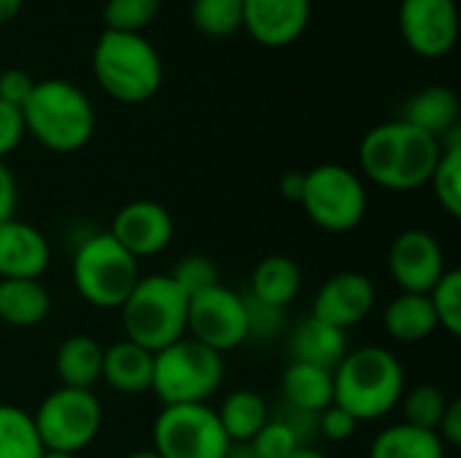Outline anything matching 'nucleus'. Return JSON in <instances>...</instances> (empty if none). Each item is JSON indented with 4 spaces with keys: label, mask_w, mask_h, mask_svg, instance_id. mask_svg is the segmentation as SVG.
<instances>
[{
    "label": "nucleus",
    "mask_w": 461,
    "mask_h": 458,
    "mask_svg": "<svg viewBox=\"0 0 461 458\" xmlns=\"http://www.w3.org/2000/svg\"><path fill=\"white\" fill-rule=\"evenodd\" d=\"M375 300L378 292L370 275L357 270H343L319 286L311 316L335 329L348 332L351 327H359L373 313Z\"/></svg>",
    "instance_id": "obj_15"
},
{
    "label": "nucleus",
    "mask_w": 461,
    "mask_h": 458,
    "mask_svg": "<svg viewBox=\"0 0 461 458\" xmlns=\"http://www.w3.org/2000/svg\"><path fill=\"white\" fill-rule=\"evenodd\" d=\"M440 159V140L402 119L375 124L359 143V167L386 192H416L429 184Z\"/></svg>",
    "instance_id": "obj_1"
},
{
    "label": "nucleus",
    "mask_w": 461,
    "mask_h": 458,
    "mask_svg": "<svg viewBox=\"0 0 461 458\" xmlns=\"http://www.w3.org/2000/svg\"><path fill=\"white\" fill-rule=\"evenodd\" d=\"M41 458H78V456H70V454H54V451H46Z\"/></svg>",
    "instance_id": "obj_48"
},
{
    "label": "nucleus",
    "mask_w": 461,
    "mask_h": 458,
    "mask_svg": "<svg viewBox=\"0 0 461 458\" xmlns=\"http://www.w3.org/2000/svg\"><path fill=\"white\" fill-rule=\"evenodd\" d=\"M162 0H105L103 19L105 30L143 32L159 13Z\"/></svg>",
    "instance_id": "obj_33"
},
{
    "label": "nucleus",
    "mask_w": 461,
    "mask_h": 458,
    "mask_svg": "<svg viewBox=\"0 0 461 458\" xmlns=\"http://www.w3.org/2000/svg\"><path fill=\"white\" fill-rule=\"evenodd\" d=\"M103 351L100 340L92 335H70L59 343L54 354V370L62 386L68 389H95L103 373Z\"/></svg>",
    "instance_id": "obj_23"
},
{
    "label": "nucleus",
    "mask_w": 461,
    "mask_h": 458,
    "mask_svg": "<svg viewBox=\"0 0 461 458\" xmlns=\"http://www.w3.org/2000/svg\"><path fill=\"white\" fill-rule=\"evenodd\" d=\"M186 310L189 297L167 273L140 275L119 308L124 337L157 354L186 337Z\"/></svg>",
    "instance_id": "obj_5"
},
{
    "label": "nucleus",
    "mask_w": 461,
    "mask_h": 458,
    "mask_svg": "<svg viewBox=\"0 0 461 458\" xmlns=\"http://www.w3.org/2000/svg\"><path fill=\"white\" fill-rule=\"evenodd\" d=\"M311 22V0H243V30L267 49L294 43Z\"/></svg>",
    "instance_id": "obj_16"
},
{
    "label": "nucleus",
    "mask_w": 461,
    "mask_h": 458,
    "mask_svg": "<svg viewBox=\"0 0 461 458\" xmlns=\"http://www.w3.org/2000/svg\"><path fill=\"white\" fill-rule=\"evenodd\" d=\"M124 458H162L157 451H151V448H143V451H132V454H127Z\"/></svg>",
    "instance_id": "obj_47"
},
{
    "label": "nucleus",
    "mask_w": 461,
    "mask_h": 458,
    "mask_svg": "<svg viewBox=\"0 0 461 458\" xmlns=\"http://www.w3.org/2000/svg\"><path fill=\"white\" fill-rule=\"evenodd\" d=\"M446 451L438 432L405 421L381 429L370 443V458H446Z\"/></svg>",
    "instance_id": "obj_27"
},
{
    "label": "nucleus",
    "mask_w": 461,
    "mask_h": 458,
    "mask_svg": "<svg viewBox=\"0 0 461 458\" xmlns=\"http://www.w3.org/2000/svg\"><path fill=\"white\" fill-rule=\"evenodd\" d=\"M251 448L259 458H289L303 445L281 418L270 416V421L262 427V432L251 440Z\"/></svg>",
    "instance_id": "obj_35"
},
{
    "label": "nucleus",
    "mask_w": 461,
    "mask_h": 458,
    "mask_svg": "<svg viewBox=\"0 0 461 458\" xmlns=\"http://www.w3.org/2000/svg\"><path fill=\"white\" fill-rule=\"evenodd\" d=\"M448 405H451V400L435 383H419L413 389H405V394L400 400L405 424H413V427L429 429V432H438Z\"/></svg>",
    "instance_id": "obj_30"
},
{
    "label": "nucleus",
    "mask_w": 461,
    "mask_h": 458,
    "mask_svg": "<svg viewBox=\"0 0 461 458\" xmlns=\"http://www.w3.org/2000/svg\"><path fill=\"white\" fill-rule=\"evenodd\" d=\"M167 275L181 286V292L186 297H194V294H200V292H205V289H211V286L219 283V267H216V262L211 256H203V254H186V256H181Z\"/></svg>",
    "instance_id": "obj_34"
},
{
    "label": "nucleus",
    "mask_w": 461,
    "mask_h": 458,
    "mask_svg": "<svg viewBox=\"0 0 461 458\" xmlns=\"http://www.w3.org/2000/svg\"><path fill=\"white\" fill-rule=\"evenodd\" d=\"M32 86H35V78L22 67H8L0 73V100L8 105L22 108L24 100L30 97Z\"/></svg>",
    "instance_id": "obj_40"
},
{
    "label": "nucleus",
    "mask_w": 461,
    "mask_h": 458,
    "mask_svg": "<svg viewBox=\"0 0 461 458\" xmlns=\"http://www.w3.org/2000/svg\"><path fill=\"white\" fill-rule=\"evenodd\" d=\"M51 313V294L41 278L0 281V321L16 329H30Z\"/></svg>",
    "instance_id": "obj_21"
},
{
    "label": "nucleus",
    "mask_w": 461,
    "mask_h": 458,
    "mask_svg": "<svg viewBox=\"0 0 461 458\" xmlns=\"http://www.w3.org/2000/svg\"><path fill=\"white\" fill-rule=\"evenodd\" d=\"M400 119L435 140H443L454 127H459V97L448 86H427L405 103Z\"/></svg>",
    "instance_id": "obj_20"
},
{
    "label": "nucleus",
    "mask_w": 461,
    "mask_h": 458,
    "mask_svg": "<svg viewBox=\"0 0 461 458\" xmlns=\"http://www.w3.org/2000/svg\"><path fill=\"white\" fill-rule=\"evenodd\" d=\"M357 427L359 424L343 408H338L335 402L327 410L319 413V437H324L330 443H346V440H351L357 435Z\"/></svg>",
    "instance_id": "obj_37"
},
{
    "label": "nucleus",
    "mask_w": 461,
    "mask_h": 458,
    "mask_svg": "<svg viewBox=\"0 0 461 458\" xmlns=\"http://www.w3.org/2000/svg\"><path fill=\"white\" fill-rule=\"evenodd\" d=\"M432 302V310L438 316V327L446 329L451 337L461 335V273L448 267L443 278L435 283V289L427 294Z\"/></svg>",
    "instance_id": "obj_32"
},
{
    "label": "nucleus",
    "mask_w": 461,
    "mask_h": 458,
    "mask_svg": "<svg viewBox=\"0 0 461 458\" xmlns=\"http://www.w3.org/2000/svg\"><path fill=\"white\" fill-rule=\"evenodd\" d=\"M246 313H249V340H276L284 332L286 310L246 297Z\"/></svg>",
    "instance_id": "obj_36"
},
{
    "label": "nucleus",
    "mask_w": 461,
    "mask_h": 458,
    "mask_svg": "<svg viewBox=\"0 0 461 458\" xmlns=\"http://www.w3.org/2000/svg\"><path fill=\"white\" fill-rule=\"evenodd\" d=\"M386 267L400 292L429 294L448 270V262L440 240L429 229L411 227L392 240Z\"/></svg>",
    "instance_id": "obj_12"
},
{
    "label": "nucleus",
    "mask_w": 461,
    "mask_h": 458,
    "mask_svg": "<svg viewBox=\"0 0 461 458\" xmlns=\"http://www.w3.org/2000/svg\"><path fill=\"white\" fill-rule=\"evenodd\" d=\"M192 24L208 38H230L243 30V0H192Z\"/></svg>",
    "instance_id": "obj_31"
},
{
    "label": "nucleus",
    "mask_w": 461,
    "mask_h": 458,
    "mask_svg": "<svg viewBox=\"0 0 461 458\" xmlns=\"http://www.w3.org/2000/svg\"><path fill=\"white\" fill-rule=\"evenodd\" d=\"M186 337L208 346L221 356L240 348L249 340L246 297L224 283L189 297Z\"/></svg>",
    "instance_id": "obj_11"
},
{
    "label": "nucleus",
    "mask_w": 461,
    "mask_h": 458,
    "mask_svg": "<svg viewBox=\"0 0 461 458\" xmlns=\"http://www.w3.org/2000/svg\"><path fill=\"white\" fill-rule=\"evenodd\" d=\"M438 437L443 440L446 448H459L461 445V402L451 400L440 427H438Z\"/></svg>",
    "instance_id": "obj_42"
},
{
    "label": "nucleus",
    "mask_w": 461,
    "mask_h": 458,
    "mask_svg": "<svg viewBox=\"0 0 461 458\" xmlns=\"http://www.w3.org/2000/svg\"><path fill=\"white\" fill-rule=\"evenodd\" d=\"M16 205H19V186H16V178L11 173V167L5 162H0V224L14 219L16 213Z\"/></svg>",
    "instance_id": "obj_41"
},
{
    "label": "nucleus",
    "mask_w": 461,
    "mask_h": 458,
    "mask_svg": "<svg viewBox=\"0 0 461 458\" xmlns=\"http://www.w3.org/2000/svg\"><path fill=\"white\" fill-rule=\"evenodd\" d=\"M22 3L24 0H0V24L16 19V13L22 11Z\"/></svg>",
    "instance_id": "obj_44"
},
{
    "label": "nucleus",
    "mask_w": 461,
    "mask_h": 458,
    "mask_svg": "<svg viewBox=\"0 0 461 458\" xmlns=\"http://www.w3.org/2000/svg\"><path fill=\"white\" fill-rule=\"evenodd\" d=\"M224 458H259L254 454L251 443H230V451Z\"/></svg>",
    "instance_id": "obj_45"
},
{
    "label": "nucleus",
    "mask_w": 461,
    "mask_h": 458,
    "mask_svg": "<svg viewBox=\"0 0 461 458\" xmlns=\"http://www.w3.org/2000/svg\"><path fill=\"white\" fill-rule=\"evenodd\" d=\"M22 119L24 130L54 154H73L84 148L97 127L89 94L65 78L35 81L22 105Z\"/></svg>",
    "instance_id": "obj_3"
},
{
    "label": "nucleus",
    "mask_w": 461,
    "mask_h": 458,
    "mask_svg": "<svg viewBox=\"0 0 461 458\" xmlns=\"http://www.w3.org/2000/svg\"><path fill=\"white\" fill-rule=\"evenodd\" d=\"M111 238L138 262L167 251L176 235L173 216L157 200H132L122 205L111 221Z\"/></svg>",
    "instance_id": "obj_14"
},
{
    "label": "nucleus",
    "mask_w": 461,
    "mask_h": 458,
    "mask_svg": "<svg viewBox=\"0 0 461 458\" xmlns=\"http://www.w3.org/2000/svg\"><path fill=\"white\" fill-rule=\"evenodd\" d=\"M216 416L230 443H251L262 432V427L270 421L273 410L259 391L235 389L224 397Z\"/></svg>",
    "instance_id": "obj_26"
},
{
    "label": "nucleus",
    "mask_w": 461,
    "mask_h": 458,
    "mask_svg": "<svg viewBox=\"0 0 461 458\" xmlns=\"http://www.w3.org/2000/svg\"><path fill=\"white\" fill-rule=\"evenodd\" d=\"M438 205L451 216H461V127H454L440 140V159L432 170L429 184Z\"/></svg>",
    "instance_id": "obj_28"
},
{
    "label": "nucleus",
    "mask_w": 461,
    "mask_h": 458,
    "mask_svg": "<svg viewBox=\"0 0 461 458\" xmlns=\"http://www.w3.org/2000/svg\"><path fill=\"white\" fill-rule=\"evenodd\" d=\"M92 70L100 89L127 105L151 100L162 86V57L143 32L103 30L92 49Z\"/></svg>",
    "instance_id": "obj_4"
},
{
    "label": "nucleus",
    "mask_w": 461,
    "mask_h": 458,
    "mask_svg": "<svg viewBox=\"0 0 461 458\" xmlns=\"http://www.w3.org/2000/svg\"><path fill=\"white\" fill-rule=\"evenodd\" d=\"M24 135H27V130H24L22 108L0 100V162L19 148Z\"/></svg>",
    "instance_id": "obj_38"
},
{
    "label": "nucleus",
    "mask_w": 461,
    "mask_h": 458,
    "mask_svg": "<svg viewBox=\"0 0 461 458\" xmlns=\"http://www.w3.org/2000/svg\"><path fill=\"white\" fill-rule=\"evenodd\" d=\"M49 262L51 246L38 227L16 216L0 224V281L41 278Z\"/></svg>",
    "instance_id": "obj_17"
},
{
    "label": "nucleus",
    "mask_w": 461,
    "mask_h": 458,
    "mask_svg": "<svg viewBox=\"0 0 461 458\" xmlns=\"http://www.w3.org/2000/svg\"><path fill=\"white\" fill-rule=\"evenodd\" d=\"M273 416L281 418V421L294 432V437L300 440L303 448H308V445L319 437V416H316V413H305V410L281 405L278 413H273Z\"/></svg>",
    "instance_id": "obj_39"
},
{
    "label": "nucleus",
    "mask_w": 461,
    "mask_h": 458,
    "mask_svg": "<svg viewBox=\"0 0 461 458\" xmlns=\"http://www.w3.org/2000/svg\"><path fill=\"white\" fill-rule=\"evenodd\" d=\"M70 275L86 305L97 310H119L140 278V265L111 238V232H95L76 246Z\"/></svg>",
    "instance_id": "obj_6"
},
{
    "label": "nucleus",
    "mask_w": 461,
    "mask_h": 458,
    "mask_svg": "<svg viewBox=\"0 0 461 458\" xmlns=\"http://www.w3.org/2000/svg\"><path fill=\"white\" fill-rule=\"evenodd\" d=\"M289 458H330V456H324L321 451H316L313 445H308V448H297V451H294Z\"/></svg>",
    "instance_id": "obj_46"
},
{
    "label": "nucleus",
    "mask_w": 461,
    "mask_h": 458,
    "mask_svg": "<svg viewBox=\"0 0 461 458\" xmlns=\"http://www.w3.org/2000/svg\"><path fill=\"white\" fill-rule=\"evenodd\" d=\"M224 383V356L208 346L181 337L154 354L151 391L165 405H203Z\"/></svg>",
    "instance_id": "obj_7"
},
{
    "label": "nucleus",
    "mask_w": 461,
    "mask_h": 458,
    "mask_svg": "<svg viewBox=\"0 0 461 458\" xmlns=\"http://www.w3.org/2000/svg\"><path fill=\"white\" fill-rule=\"evenodd\" d=\"M300 289H303L300 265L292 256L270 254L254 267L249 297L262 302V305H273V308L286 310V305H292L297 300Z\"/></svg>",
    "instance_id": "obj_22"
},
{
    "label": "nucleus",
    "mask_w": 461,
    "mask_h": 458,
    "mask_svg": "<svg viewBox=\"0 0 461 458\" xmlns=\"http://www.w3.org/2000/svg\"><path fill=\"white\" fill-rule=\"evenodd\" d=\"M286 351H289V362H303L332 373L348 354V332L308 316L297 321L294 329L289 332Z\"/></svg>",
    "instance_id": "obj_19"
},
{
    "label": "nucleus",
    "mask_w": 461,
    "mask_h": 458,
    "mask_svg": "<svg viewBox=\"0 0 461 458\" xmlns=\"http://www.w3.org/2000/svg\"><path fill=\"white\" fill-rule=\"evenodd\" d=\"M100 381L122 397H138L151 391L154 354L135 346L132 340H116L103 351Z\"/></svg>",
    "instance_id": "obj_18"
},
{
    "label": "nucleus",
    "mask_w": 461,
    "mask_h": 458,
    "mask_svg": "<svg viewBox=\"0 0 461 458\" xmlns=\"http://www.w3.org/2000/svg\"><path fill=\"white\" fill-rule=\"evenodd\" d=\"M303 184H305V173L292 170V173H284V175H281V181H278V192H281V197H284V200H289V202H297V205H300Z\"/></svg>",
    "instance_id": "obj_43"
},
{
    "label": "nucleus",
    "mask_w": 461,
    "mask_h": 458,
    "mask_svg": "<svg viewBox=\"0 0 461 458\" xmlns=\"http://www.w3.org/2000/svg\"><path fill=\"white\" fill-rule=\"evenodd\" d=\"M300 205L324 232L343 235L357 229L367 216V186L346 165L324 162L305 173Z\"/></svg>",
    "instance_id": "obj_8"
},
{
    "label": "nucleus",
    "mask_w": 461,
    "mask_h": 458,
    "mask_svg": "<svg viewBox=\"0 0 461 458\" xmlns=\"http://www.w3.org/2000/svg\"><path fill=\"white\" fill-rule=\"evenodd\" d=\"M397 19L408 49L424 59H440L456 46L459 16L454 0H402Z\"/></svg>",
    "instance_id": "obj_13"
},
{
    "label": "nucleus",
    "mask_w": 461,
    "mask_h": 458,
    "mask_svg": "<svg viewBox=\"0 0 461 458\" xmlns=\"http://www.w3.org/2000/svg\"><path fill=\"white\" fill-rule=\"evenodd\" d=\"M384 329L397 343H421L432 337L440 327L427 294L400 292L384 308Z\"/></svg>",
    "instance_id": "obj_24"
},
{
    "label": "nucleus",
    "mask_w": 461,
    "mask_h": 458,
    "mask_svg": "<svg viewBox=\"0 0 461 458\" xmlns=\"http://www.w3.org/2000/svg\"><path fill=\"white\" fill-rule=\"evenodd\" d=\"M151 451L162 458H224L230 440L216 410L203 405H165L151 427Z\"/></svg>",
    "instance_id": "obj_10"
},
{
    "label": "nucleus",
    "mask_w": 461,
    "mask_h": 458,
    "mask_svg": "<svg viewBox=\"0 0 461 458\" xmlns=\"http://www.w3.org/2000/svg\"><path fill=\"white\" fill-rule=\"evenodd\" d=\"M408 389L400 356L381 346L348 348L343 362L332 370L335 405L357 424L381 421L400 408Z\"/></svg>",
    "instance_id": "obj_2"
},
{
    "label": "nucleus",
    "mask_w": 461,
    "mask_h": 458,
    "mask_svg": "<svg viewBox=\"0 0 461 458\" xmlns=\"http://www.w3.org/2000/svg\"><path fill=\"white\" fill-rule=\"evenodd\" d=\"M46 454L32 413L16 405H0V458H41Z\"/></svg>",
    "instance_id": "obj_29"
},
{
    "label": "nucleus",
    "mask_w": 461,
    "mask_h": 458,
    "mask_svg": "<svg viewBox=\"0 0 461 458\" xmlns=\"http://www.w3.org/2000/svg\"><path fill=\"white\" fill-rule=\"evenodd\" d=\"M281 394H284V405L319 416L335 402L332 373L313 364L289 362V367L281 375Z\"/></svg>",
    "instance_id": "obj_25"
},
{
    "label": "nucleus",
    "mask_w": 461,
    "mask_h": 458,
    "mask_svg": "<svg viewBox=\"0 0 461 458\" xmlns=\"http://www.w3.org/2000/svg\"><path fill=\"white\" fill-rule=\"evenodd\" d=\"M32 421L46 451L78 456L103 429V402L89 389L59 386L41 400Z\"/></svg>",
    "instance_id": "obj_9"
}]
</instances>
